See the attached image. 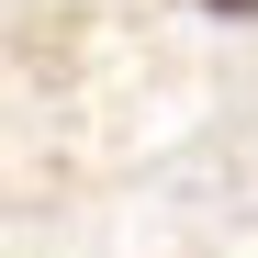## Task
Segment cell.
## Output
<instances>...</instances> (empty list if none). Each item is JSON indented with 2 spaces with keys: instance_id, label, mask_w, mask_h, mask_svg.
Here are the masks:
<instances>
[{
  "instance_id": "cell-1",
  "label": "cell",
  "mask_w": 258,
  "mask_h": 258,
  "mask_svg": "<svg viewBox=\"0 0 258 258\" xmlns=\"http://www.w3.org/2000/svg\"><path fill=\"white\" fill-rule=\"evenodd\" d=\"M202 12H236V23H258V0H202Z\"/></svg>"
}]
</instances>
